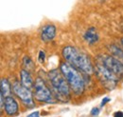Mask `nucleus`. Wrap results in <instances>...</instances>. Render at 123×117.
<instances>
[{
	"instance_id": "8",
	"label": "nucleus",
	"mask_w": 123,
	"mask_h": 117,
	"mask_svg": "<svg viewBox=\"0 0 123 117\" xmlns=\"http://www.w3.org/2000/svg\"><path fill=\"white\" fill-rule=\"evenodd\" d=\"M56 36V27L52 24L46 25L42 28L41 31V39L44 42H49Z\"/></svg>"
},
{
	"instance_id": "20",
	"label": "nucleus",
	"mask_w": 123,
	"mask_h": 117,
	"mask_svg": "<svg viewBox=\"0 0 123 117\" xmlns=\"http://www.w3.org/2000/svg\"><path fill=\"white\" fill-rule=\"evenodd\" d=\"M120 42H121V44H122V46H123V38L120 39Z\"/></svg>"
},
{
	"instance_id": "11",
	"label": "nucleus",
	"mask_w": 123,
	"mask_h": 117,
	"mask_svg": "<svg viewBox=\"0 0 123 117\" xmlns=\"http://www.w3.org/2000/svg\"><path fill=\"white\" fill-rule=\"evenodd\" d=\"M84 38H85V40L89 44L93 45L98 41V34L96 29L91 27V28H89V29L86 30V32L84 34Z\"/></svg>"
},
{
	"instance_id": "9",
	"label": "nucleus",
	"mask_w": 123,
	"mask_h": 117,
	"mask_svg": "<svg viewBox=\"0 0 123 117\" xmlns=\"http://www.w3.org/2000/svg\"><path fill=\"white\" fill-rule=\"evenodd\" d=\"M5 110L8 115H15L18 112V104L12 95L5 97Z\"/></svg>"
},
{
	"instance_id": "19",
	"label": "nucleus",
	"mask_w": 123,
	"mask_h": 117,
	"mask_svg": "<svg viewBox=\"0 0 123 117\" xmlns=\"http://www.w3.org/2000/svg\"><path fill=\"white\" fill-rule=\"evenodd\" d=\"M114 116H121L123 117V113L121 111H118V112H116L115 114H114Z\"/></svg>"
},
{
	"instance_id": "6",
	"label": "nucleus",
	"mask_w": 123,
	"mask_h": 117,
	"mask_svg": "<svg viewBox=\"0 0 123 117\" xmlns=\"http://www.w3.org/2000/svg\"><path fill=\"white\" fill-rule=\"evenodd\" d=\"M12 90L15 93L16 96L20 98V100L23 102V104L25 106H27L29 108L34 107L33 98H32V93H31L30 88H26L25 86H23L19 82H15L12 85Z\"/></svg>"
},
{
	"instance_id": "17",
	"label": "nucleus",
	"mask_w": 123,
	"mask_h": 117,
	"mask_svg": "<svg viewBox=\"0 0 123 117\" xmlns=\"http://www.w3.org/2000/svg\"><path fill=\"white\" fill-rule=\"evenodd\" d=\"M111 101V99L109 98V97H105L103 100H102V102H101V107H103V106H105L106 105V103L110 102Z\"/></svg>"
},
{
	"instance_id": "12",
	"label": "nucleus",
	"mask_w": 123,
	"mask_h": 117,
	"mask_svg": "<svg viewBox=\"0 0 123 117\" xmlns=\"http://www.w3.org/2000/svg\"><path fill=\"white\" fill-rule=\"evenodd\" d=\"M0 86H1V94L4 97L12 95V88H11V85H10V83H9V81L7 79L3 78L1 80Z\"/></svg>"
},
{
	"instance_id": "1",
	"label": "nucleus",
	"mask_w": 123,
	"mask_h": 117,
	"mask_svg": "<svg viewBox=\"0 0 123 117\" xmlns=\"http://www.w3.org/2000/svg\"><path fill=\"white\" fill-rule=\"evenodd\" d=\"M62 56L66 62L73 65L75 68L79 69L82 73L86 74H92L94 73V68L89 57L76 48L72 46H67L63 48Z\"/></svg>"
},
{
	"instance_id": "18",
	"label": "nucleus",
	"mask_w": 123,
	"mask_h": 117,
	"mask_svg": "<svg viewBox=\"0 0 123 117\" xmlns=\"http://www.w3.org/2000/svg\"><path fill=\"white\" fill-rule=\"evenodd\" d=\"M29 116H30V117H32V116H39V112H38V111L32 112V113H31V114H30Z\"/></svg>"
},
{
	"instance_id": "2",
	"label": "nucleus",
	"mask_w": 123,
	"mask_h": 117,
	"mask_svg": "<svg viewBox=\"0 0 123 117\" xmlns=\"http://www.w3.org/2000/svg\"><path fill=\"white\" fill-rule=\"evenodd\" d=\"M60 69L62 74L64 75L65 79L67 80L70 88H72V90L74 91V93L77 95L81 94L84 90V81L77 68H75L73 65L67 62L62 63Z\"/></svg>"
},
{
	"instance_id": "15",
	"label": "nucleus",
	"mask_w": 123,
	"mask_h": 117,
	"mask_svg": "<svg viewBox=\"0 0 123 117\" xmlns=\"http://www.w3.org/2000/svg\"><path fill=\"white\" fill-rule=\"evenodd\" d=\"M38 58H39V61H40L41 63H44V62H45V60H46V53H45L44 51H39V56H38Z\"/></svg>"
},
{
	"instance_id": "13",
	"label": "nucleus",
	"mask_w": 123,
	"mask_h": 117,
	"mask_svg": "<svg viewBox=\"0 0 123 117\" xmlns=\"http://www.w3.org/2000/svg\"><path fill=\"white\" fill-rule=\"evenodd\" d=\"M108 49L110 50L111 53H112L114 56H116L119 61H121L123 63V51L122 50H120L119 48H117V47L115 46V45H110V46H108Z\"/></svg>"
},
{
	"instance_id": "3",
	"label": "nucleus",
	"mask_w": 123,
	"mask_h": 117,
	"mask_svg": "<svg viewBox=\"0 0 123 117\" xmlns=\"http://www.w3.org/2000/svg\"><path fill=\"white\" fill-rule=\"evenodd\" d=\"M48 78L50 80V83L54 88L57 95H59L61 100H66L65 98H68L70 95V89L69 84L67 80L65 79L62 73H60L58 70H52L48 73Z\"/></svg>"
},
{
	"instance_id": "7",
	"label": "nucleus",
	"mask_w": 123,
	"mask_h": 117,
	"mask_svg": "<svg viewBox=\"0 0 123 117\" xmlns=\"http://www.w3.org/2000/svg\"><path fill=\"white\" fill-rule=\"evenodd\" d=\"M98 59L105 67H107L109 70H111L117 75H123V63L117 57L115 58L111 55L102 54L98 56Z\"/></svg>"
},
{
	"instance_id": "10",
	"label": "nucleus",
	"mask_w": 123,
	"mask_h": 117,
	"mask_svg": "<svg viewBox=\"0 0 123 117\" xmlns=\"http://www.w3.org/2000/svg\"><path fill=\"white\" fill-rule=\"evenodd\" d=\"M20 78H21V84L23 86H25L26 88H34V83L32 80V77L29 73V71L26 70H22L20 72Z\"/></svg>"
},
{
	"instance_id": "14",
	"label": "nucleus",
	"mask_w": 123,
	"mask_h": 117,
	"mask_svg": "<svg viewBox=\"0 0 123 117\" xmlns=\"http://www.w3.org/2000/svg\"><path fill=\"white\" fill-rule=\"evenodd\" d=\"M24 66L28 67V71H29V69H33V62L31 61V59L30 57L26 56L24 58Z\"/></svg>"
},
{
	"instance_id": "4",
	"label": "nucleus",
	"mask_w": 123,
	"mask_h": 117,
	"mask_svg": "<svg viewBox=\"0 0 123 117\" xmlns=\"http://www.w3.org/2000/svg\"><path fill=\"white\" fill-rule=\"evenodd\" d=\"M96 73L100 82L108 88V89H113L117 86L118 79L116 73H114L103 64H98L96 67Z\"/></svg>"
},
{
	"instance_id": "16",
	"label": "nucleus",
	"mask_w": 123,
	"mask_h": 117,
	"mask_svg": "<svg viewBox=\"0 0 123 117\" xmlns=\"http://www.w3.org/2000/svg\"><path fill=\"white\" fill-rule=\"evenodd\" d=\"M98 108H94L91 110V115H98Z\"/></svg>"
},
{
	"instance_id": "5",
	"label": "nucleus",
	"mask_w": 123,
	"mask_h": 117,
	"mask_svg": "<svg viewBox=\"0 0 123 117\" xmlns=\"http://www.w3.org/2000/svg\"><path fill=\"white\" fill-rule=\"evenodd\" d=\"M34 96L40 102L51 103L53 100L51 92L47 88L46 82L40 77H38L34 83Z\"/></svg>"
}]
</instances>
